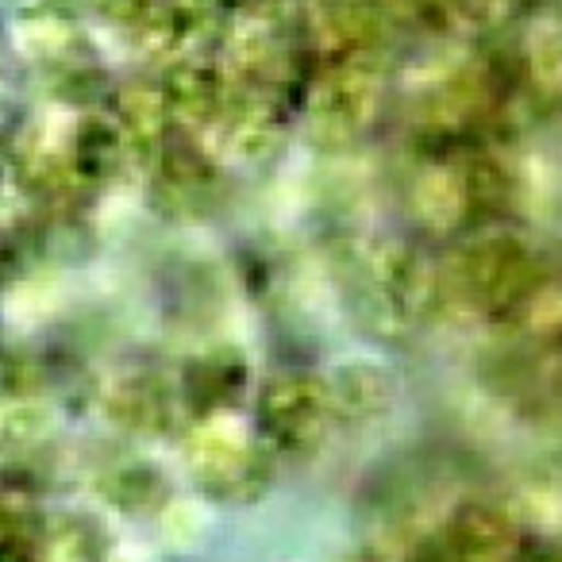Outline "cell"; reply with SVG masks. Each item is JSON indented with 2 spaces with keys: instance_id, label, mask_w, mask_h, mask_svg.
Wrapping results in <instances>:
<instances>
[{
  "instance_id": "6da1fadb",
  "label": "cell",
  "mask_w": 562,
  "mask_h": 562,
  "mask_svg": "<svg viewBox=\"0 0 562 562\" xmlns=\"http://www.w3.org/2000/svg\"><path fill=\"white\" fill-rule=\"evenodd\" d=\"M439 278H443V308L459 305L462 313L485 321H516L531 313L543 290L539 255L524 235L505 227L470 235L439 270Z\"/></svg>"
},
{
  "instance_id": "7a4b0ae2",
  "label": "cell",
  "mask_w": 562,
  "mask_h": 562,
  "mask_svg": "<svg viewBox=\"0 0 562 562\" xmlns=\"http://www.w3.org/2000/svg\"><path fill=\"white\" fill-rule=\"evenodd\" d=\"M181 459L196 490L227 505H250L266 497L278 477V454L255 436L239 413H209L189 424Z\"/></svg>"
},
{
  "instance_id": "3957f363",
  "label": "cell",
  "mask_w": 562,
  "mask_h": 562,
  "mask_svg": "<svg viewBox=\"0 0 562 562\" xmlns=\"http://www.w3.org/2000/svg\"><path fill=\"white\" fill-rule=\"evenodd\" d=\"M255 436L281 459H308L336 436V408L324 374L278 370L255 390Z\"/></svg>"
},
{
  "instance_id": "277c9868",
  "label": "cell",
  "mask_w": 562,
  "mask_h": 562,
  "mask_svg": "<svg viewBox=\"0 0 562 562\" xmlns=\"http://www.w3.org/2000/svg\"><path fill=\"white\" fill-rule=\"evenodd\" d=\"M367 301L378 328L413 331L443 313V278L431 258L405 243L382 247L367 266Z\"/></svg>"
},
{
  "instance_id": "5b68a950",
  "label": "cell",
  "mask_w": 562,
  "mask_h": 562,
  "mask_svg": "<svg viewBox=\"0 0 562 562\" xmlns=\"http://www.w3.org/2000/svg\"><path fill=\"white\" fill-rule=\"evenodd\" d=\"M382 104V81L359 58L331 63L321 78L313 81L305 97V127L324 147H344L359 139L378 116Z\"/></svg>"
},
{
  "instance_id": "8992f818",
  "label": "cell",
  "mask_w": 562,
  "mask_h": 562,
  "mask_svg": "<svg viewBox=\"0 0 562 562\" xmlns=\"http://www.w3.org/2000/svg\"><path fill=\"white\" fill-rule=\"evenodd\" d=\"M528 528L513 505L493 497H467L451 508L431 543L436 562H520Z\"/></svg>"
},
{
  "instance_id": "52a82bcc",
  "label": "cell",
  "mask_w": 562,
  "mask_h": 562,
  "mask_svg": "<svg viewBox=\"0 0 562 562\" xmlns=\"http://www.w3.org/2000/svg\"><path fill=\"white\" fill-rule=\"evenodd\" d=\"M336 408L339 431H367L382 424L397 405V385L393 374L374 359H347L324 374Z\"/></svg>"
},
{
  "instance_id": "ba28073f",
  "label": "cell",
  "mask_w": 562,
  "mask_h": 562,
  "mask_svg": "<svg viewBox=\"0 0 562 562\" xmlns=\"http://www.w3.org/2000/svg\"><path fill=\"white\" fill-rule=\"evenodd\" d=\"M408 209L416 224L431 235H451L474 224V201H470V181L462 162H431L413 178L408 189Z\"/></svg>"
},
{
  "instance_id": "9c48e42d",
  "label": "cell",
  "mask_w": 562,
  "mask_h": 562,
  "mask_svg": "<svg viewBox=\"0 0 562 562\" xmlns=\"http://www.w3.org/2000/svg\"><path fill=\"white\" fill-rule=\"evenodd\" d=\"M305 40L308 47L328 50L336 63H347L351 50L367 47L378 27L374 0H308L305 4Z\"/></svg>"
},
{
  "instance_id": "30bf717a",
  "label": "cell",
  "mask_w": 562,
  "mask_h": 562,
  "mask_svg": "<svg viewBox=\"0 0 562 562\" xmlns=\"http://www.w3.org/2000/svg\"><path fill=\"white\" fill-rule=\"evenodd\" d=\"M166 109L170 116L186 120L189 127H216V120L227 112L235 97V86L227 70H212V66H181L166 78L162 86Z\"/></svg>"
},
{
  "instance_id": "8fae6325",
  "label": "cell",
  "mask_w": 562,
  "mask_h": 562,
  "mask_svg": "<svg viewBox=\"0 0 562 562\" xmlns=\"http://www.w3.org/2000/svg\"><path fill=\"white\" fill-rule=\"evenodd\" d=\"M247 390H250L247 362L235 351L220 347V351H209L189 362L181 397L196 408V416H209V413H235V405H239V397Z\"/></svg>"
},
{
  "instance_id": "7c38bea8",
  "label": "cell",
  "mask_w": 562,
  "mask_h": 562,
  "mask_svg": "<svg viewBox=\"0 0 562 562\" xmlns=\"http://www.w3.org/2000/svg\"><path fill=\"white\" fill-rule=\"evenodd\" d=\"M524 70L536 93L559 97L562 93V24L547 20L536 32L528 35V47H524Z\"/></svg>"
},
{
  "instance_id": "4fadbf2b",
  "label": "cell",
  "mask_w": 562,
  "mask_h": 562,
  "mask_svg": "<svg viewBox=\"0 0 562 562\" xmlns=\"http://www.w3.org/2000/svg\"><path fill=\"white\" fill-rule=\"evenodd\" d=\"M204 528H209V513L201 501H170L162 508V531L178 547H193L204 536Z\"/></svg>"
},
{
  "instance_id": "5bb4252c",
  "label": "cell",
  "mask_w": 562,
  "mask_h": 562,
  "mask_svg": "<svg viewBox=\"0 0 562 562\" xmlns=\"http://www.w3.org/2000/svg\"><path fill=\"white\" fill-rule=\"evenodd\" d=\"M520 562H562V539H528Z\"/></svg>"
},
{
  "instance_id": "9a60e30c",
  "label": "cell",
  "mask_w": 562,
  "mask_h": 562,
  "mask_svg": "<svg viewBox=\"0 0 562 562\" xmlns=\"http://www.w3.org/2000/svg\"><path fill=\"white\" fill-rule=\"evenodd\" d=\"M339 562H393L390 554H382V551H355V554H347V559H339Z\"/></svg>"
}]
</instances>
